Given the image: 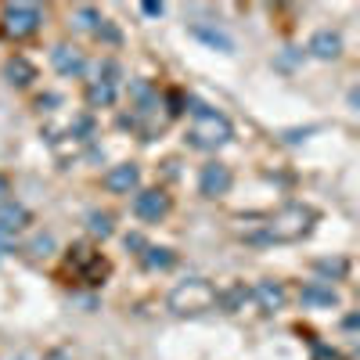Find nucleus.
Wrapping results in <instances>:
<instances>
[{"instance_id":"obj_19","label":"nucleus","mask_w":360,"mask_h":360,"mask_svg":"<svg viewBox=\"0 0 360 360\" xmlns=\"http://www.w3.org/2000/svg\"><path fill=\"white\" fill-rule=\"evenodd\" d=\"M72 18H76V25H79V29H90V33H94V29L101 25V11L86 8V4H83V8H76V15H72Z\"/></svg>"},{"instance_id":"obj_10","label":"nucleus","mask_w":360,"mask_h":360,"mask_svg":"<svg viewBox=\"0 0 360 360\" xmlns=\"http://www.w3.org/2000/svg\"><path fill=\"white\" fill-rule=\"evenodd\" d=\"M299 299H303L307 310H332V307H339V292L328 285V281H310V285H303Z\"/></svg>"},{"instance_id":"obj_9","label":"nucleus","mask_w":360,"mask_h":360,"mask_svg":"<svg viewBox=\"0 0 360 360\" xmlns=\"http://www.w3.org/2000/svg\"><path fill=\"white\" fill-rule=\"evenodd\" d=\"M137 184H141V169L134 162H119L105 173V188L112 195H130V191H137Z\"/></svg>"},{"instance_id":"obj_6","label":"nucleus","mask_w":360,"mask_h":360,"mask_svg":"<svg viewBox=\"0 0 360 360\" xmlns=\"http://www.w3.org/2000/svg\"><path fill=\"white\" fill-rule=\"evenodd\" d=\"M134 213H137V220H144V224H159V220L169 213V195L159 191V188L137 191V198H134Z\"/></svg>"},{"instance_id":"obj_5","label":"nucleus","mask_w":360,"mask_h":360,"mask_svg":"<svg viewBox=\"0 0 360 360\" xmlns=\"http://www.w3.org/2000/svg\"><path fill=\"white\" fill-rule=\"evenodd\" d=\"M231 184H234V173H231V166H224V162H205L202 173H198V191H202L205 198L227 195Z\"/></svg>"},{"instance_id":"obj_20","label":"nucleus","mask_w":360,"mask_h":360,"mask_svg":"<svg viewBox=\"0 0 360 360\" xmlns=\"http://www.w3.org/2000/svg\"><path fill=\"white\" fill-rule=\"evenodd\" d=\"M25 252L37 256V259H40V256H51V252H54V238H51V234H37L33 242L25 245Z\"/></svg>"},{"instance_id":"obj_26","label":"nucleus","mask_w":360,"mask_h":360,"mask_svg":"<svg viewBox=\"0 0 360 360\" xmlns=\"http://www.w3.org/2000/svg\"><path fill=\"white\" fill-rule=\"evenodd\" d=\"M54 105H62V98H58V94H44V98H37V108H54Z\"/></svg>"},{"instance_id":"obj_28","label":"nucleus","mask_w":360,"mask_h":360,"mask_svg":"<svg viewBox=\"0 0 360 360\" xmlns=\"http://www.w3.org/2000/svg\"><path fill=\"white\" fill-rule=\"evenodd\" d=\"M127 249H144V238L141 234H127Z\"/></svg>"},{"instance_id":"obj_7","label":"nucleus","mask_w":360,"mask_h":360,"mask_svg":"<svg viewBox=\"0 0 360 360\" xmlns=\"http://www.w3.org/2000/svg\"><path fill=\"white\" fill-rule=\"evenodd\" d=\"M51 65H54V72H58V76L76 79V76H83V72H86V58H83V51H79V47H72V44H58V47L51 51Z\"/></svg>"},{"instance_id":"obj_4","label":"nucleus","mask_w":360,"mask_h":360,"mask_svg":"<svg viewBox=\"0 0 360 360\" xmlns=\"http://www.w3.org/2000/svg\"><path fill=\"white\" fill-rule=\"evenodd\" d=\"M44 15L37 4H8L4 8V33L15 37V40H25V37H33L37 29H40Z\"/></svg>"},{"instance_id":"obj_23","label":"nucleus","mask_w":360,"mask_h":360,"mask_svg":"<svg viewBox=\"0 0 360 360\" xmlns=\"http://www.w3.org/2000/svg\"><path fill=\"white\" fill-rule=\"evenodd\" d=\"M18 249V234L8 231V227H0V252H15Z\"/></svg>"},{"instance_id":"obj_3","label":"nucleus","mask_w":360,"mask_h":360,"mask_svg":"<svg viewBox=\"0 0 360 360\" xmlns=\"http://www.w3.org/2000/svg\"><path fill=\"white\" fill-rule=\"evenodd\" d=\"M217 307V288L209 285L205 278H188L180 281L173 292H169V310L188 317V314H205Z\"/></svg>"},{"instance_id":"obj_14","label":"nucleus","mask_w":360,"mask_h":360,"mask_svg":"<svg viewBox=\"0 0 360 360\" xmlns=\"http://www.w3.org/2000/svg\"><path fill=\"white\" fill-rule=\"evenodd\" d=\"M86 105H90V108H108V105H115V86L94 79V83L86 86Z\"/></svg>"},{"instance_id":"obj_18","label":"nucleus","mask_w":360,"mask_h":360,"mask_svg":"<svg viewBox=\"0 0 360 360\" xmlns=\"http://www.w3.org/2000/svg\"><path fill=\"white\" fill-rule=\"evenodd\" d=\"M86 227H90V234H98V238H108L115 231L112 227V213H98V209L86 217Z\"/></svg>"},{"instance_id":"obj_27","label":"nucleus","mask_w":360,"mask_h":360,"mask_svg":"<svg viewBox=\"0 0 360 360\" xmlns=\"http://www.w3.org/2000/svg\"><path fill=\"white\" fill-rule=\"evenodd\" d=\"M141 11H144L148 18H155V15H162V4H152V0H148V4H141Z\"/></svg>"},{"instance_id":"obj_16","label":"nucleus","mask_w":360,"mask_h":360,"mask_svg":"<svg viewBox=\"0 0 360 360\" xmlns=\"http://www.w3.org/2000/svg\"><path fill=\"white\" fill-rule=\"evenodd\" d=\"M191 33H195L198 40H205L209 47H217V51H224V54H231V51H234V40H231V37H224L220 29H205V25H191Z\"/></svg>"},{"instance_id":"obj_22","label":"nucleus","mask_w":360,"mask_h":360,"mask_svg":"<svg viewBox=\"0 0 360 360\" xmlns=\"http://www.w3.org/2000/svg\"><path fill=\"white\" fill-rule=\"evenodd\" d=\"M94 37H98V40H105V44H119V40H123V37H119V29H115L108 18H101V25L94 29Z\"/></svg>"},{"instance_id":"obj_13","label":"nucleus","mask_w":360,"mask_h":360,"mask_svg":"<svg viewBox=\"0 0 360 360\" xmlns=\"http://www.w3.org/2000/svg\"><path fill=\"white\" fill-rule=\"evenodd\" d=\"M249 288L245 285H231V288H224V292H217V307H224L227 314H238V310H245V303H249Z\"/></svg>"},{"instance_id":"obj_8","label":"nucleus","mask_w":360,"mask_h":360,"mask_svg":"<svg viewBox=\"0 0 360 360\" xmlns=\"http://www.w3.org/2000/svg\"><path fill=\"white\" fill-rule=\"evenodd\" d=\"M249 295L256 299V307L266 310V314H278V310H285V303H288L285 285H281V281H270V278L256 281V285L249 288Z\"/></svg>"},{"instance_id":"obj_2","label":"nucleus","mask_w":360,"mask_h":360,"mask_svg":"<svg viewBox=\"0 0 360 360\" xmlns=\"http://www.w3.org/2000/svg\"><path fill=\"white\" fill-rule=\"evenodd\" d=\"M191 144L202 148V152H217V148H224L231 137H234V127H231V119L217 108H209V105H195L191 112Z\"/></svg>"},{"instance_id":"obj_1","label":"nucleus","mask_w":360,"mask_h":360,"mask_svg":"<svg viewBox=\"0 0 360 360\" xmlns=\"http://www.w3.org/2000/svg\"><path fill=\"white\" fill-rule=\"evenodd\" d=\"M314 224H317V209L292 202L263 224V234H256L252 242H299V238L310 234Z\"/></svg>"},{"instance_id":"obj_29","label":"nucleus","mask_w":360,"mask_h":360,"mask_svg":"<svg viewBox=\"0 0 360 360\" xmlns=\"http://www.w3.org/2000/svg\"><path fill=\"white\" fill-rule=\"evenodd\" d=\"M15 360H40V353H33V349H25V353H18Z\"/></svg>"},{"instance_id":"obj_11","label":"nucleus","mask_w":360,"mask_h":360,"mask_svg":"<svg viewBox=\"0 0 360 360\" xmlns=\"http://www.w3.org/2000/svg\"><path fill=\"white\" fill-rule=\"evenodd\" d=\"M310 54L321 58V62H335V58L342 54V37L332 33V29H321V33H314V40H310Z\"/></svg>"},{"instance_id":"obj_17","label":"nucleus","mask_w":360,"mask_h":360,"mask_svg":"<svg viewBox=\"0 0 360 360\" xmlns=\"http://www.w3.org/2000/svg\"><path fill=\"white\" fill-rule=\"evenodd\" d=\"M29 224V209L25 205H4L0 209V227H8V231H18Z\"/></svg>"},{"instance_id":"obj_21","label":"nucleus","mask_w":360,"mask_h":360,"mask_svg":"<svg viewBox=\"0 0 360 360\" xmlns=\"http://www.w3.org/2000/svg\"><path fill=\"white\" fill-rule=\"evenodd\" d=\"M314 266H317V274H324L328 281H332V278H342V274H346V259H317Z\"/></svg>"},{"instance_id":"obj_12","label":"nucleus","mask_w":360,"mask_h":360,"mask_svg":"<svg viewBox=\"0 0 360 360\" xmlns=\"http://www.w3.org/2000/svg\"><path fill=\"white\" fill-rule=\"evenodd\" d=\"M4 76H8V83H11V86H29V83L37 79V65L29 62V58L15 54L11 62L4 65Z\"/></svg>"},{"instance_id":"obj_15","label":"nucleus","mask_w":360,"mask_h":360,"mask_svg":"<svg viewBox=\"0 0 360 360\" xmlns=\"http://www.w3.org/2000/svg\"><path fill=\"white\" fill-rule=\"evenodd\" d=\"M144 266L148 270H169L173 263H176V256L169 252V249H162V245H144Z\"/></svg>"},{"instance_id":"obj_25","label":"nucleus","mask_w":360,"mask_h":360,"mask_svg":"<svg viewBox=\"0 0 360 360\" xmlns=\"http://www.w3.org/2000/svg\"><path fill=\"white\" fill-rule=\"evenodd\" d=\"M8 202H11V184H8V176H0V209Z\"/></svg>"},{"instance_id":"obj_24","label":"nucleus","mask_w":360,"mask_h":360,"mask_svg":"<svg viewBox=\"0 0 360 360\" xmlns=\"http://www.w3.org/2000/svg\"><path fill=\"white\" fill-rule=\"evenodd\" d=\"M314 360H342V353L339 349H328V346H317L314 349Z\"/></svg>"}]
</instances>
